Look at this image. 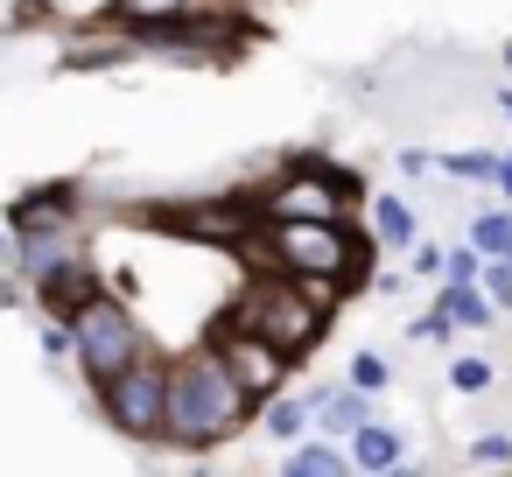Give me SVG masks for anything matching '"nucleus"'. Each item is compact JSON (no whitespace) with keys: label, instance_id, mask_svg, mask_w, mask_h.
Instances as JSON below:
<instances>
[{"label":"nucleus","instance_id":"obj_1","mask_svg":"<svg viewBox=\"0 0 512 477\" xmlns=\"http://www.w3.org/2000/svg\"><path fill=\"white\" fill-rule=\"evenodd\" d=\"M239 253H246L253 267L295 274V281H309L316 295L344 302L351 288H372V253H379V239H372V225H358V218H267V225H253V232L239 239Z\"/></svg>","mask_w":512,"mask_h":477},{"label":"nucleus","instance_id":"obj_2","mask_svg":"<svg viewBox=\"0 0 512 477\" xmlns=\"http://www.w3.org/2000/svg\"><path fill=\"white\" fill-rule=\"evenodd\" d=\"M176 386H169V442L162 449H225L260 421V400L239 386V372L218 358V344H190L183 358H169Z\"/></svg>","mask_w":512,"mask_h":477},{"label":"nucleus","instance_id":"obj_3","mask_svg":"<svg viewBox=\"0 0 512 477\" xmlns=\"http://www.w3.org/2000/svg\"><path fill=\"white\" fill-rule=\"evenodd\" d=\"M330 295H316L309 281H295V274H274V267H246V281H239V295L225 302V323H246V330H260L267 344H281L295 365L330 337Z\"/></svg>","mask_w":512,"mask_h":477},{"label":"nucleus","instance_id":"obj_4","mask_svg":"<svg viewBox=\"0 0 512 477\" xmlns=\"http://www.w3.org/2000/svg\"><path fill=\"white\" fill-rule=\"evenodd\" d=\"M253 218H358L365 204V176L344 169V162H323V155H288L253 197Z\"/></svg>","mask_w":512,"mask_h":477},{"label":"nucleus","instance_id":"obj_5","mask_svg":"<svg viewBox=\"0 0 512 477\" xmlns=\"http://www.w3.org/2000/svg\"><path fill=\"white\" fill-rule=\"evenodd\" d=\"M169 386H176L169 351H148V358H134L127 372L99 379L92 400H99V414H106L113 435H127L134 449H162V442H169Z\"/></svg>","mask_w":512,"mask_h":477},{"label":"nucleus","instance_id":"obj_6","mask_svg":"<svg viewBox=\"0 0 512 477\" xmlns=\"http://www.w3.org/2000/svg\"><path fill=\"white\" fill-rule=\"evenodd\" d=\"M71 316V344H78V372L99 386V379H113V372H127L134 358H148L155 351V330L113 295V288H92L78 309H64Z\"/></svg>","mask_w":512,"mask_h":477},{"label":"nucleus","instance_id":"obj_7","mask_svg":"<svg viewBox=\"0 0 512 477\" xmlns=\"http://www.w3.org/2000/svg\"><path fill=\"white\" fill-rule=\"evenodd\" d=\"M204 344H218V358L239 372V386H246L253 400H274V393H288V379H295V358H288L281 344H267L260 330H246V323H225V316H218V330H204Z\"/></svg>","mask_w":512,"mask_h":477},{"label":"nucleus","instance_id":"obj_8","mask_svg":"<svg viewBox=\"0 0 512 477\" xmlns=\"http://www.w3.org/2000/svg\"><path fill=\"white\" fill-rule=\"evenodd\" d=\"M232 8V0H106L99 22L106 29H155V22H183V15H211Z\"/></svg>","mask_w":512,"mask_h":477},{"label":"nucleus","instance_id":"obj_9","mask_svg":"<svg viewBox=\"0 0 512 477\" xmlns=\"http://www.w3.org/2000/svg\"><path fill=\"white\" fill-rule=\"evenodd\" d=\"M309 414H316V435H337V442H344L351 428L372 421V393H358L351 379H344V386H316V393H309Z\"/></svg>","mask_w":512,"mask_h":477},{"label":"nucleus","instance_id":"obj_10","mask_svg":"<svg viewBox=\"0 0 512 477\" xmlns=\"http://www.w3.org/2000/svg\"><path fill=\"white\" fill-rule=\"evenodd\" d=\"M344 449H351V470H372V477H379V470H407V435H400L393 421H379V414H372L365 428H351Z\"/></svg>","mask_w":512,"mask_h":477},{"label":"nucleus","instance_id":"obj_11","mask_svg":"<svg viewBox=\"0 0 512 477\" xmlns=\"http://www.w3.org/2000/svg\"><path fill=\"white\" fill-rule=\"evenodd\" d=\"M435 309L449 316V330H498V302L477 281H435Z\"/></svg>","mask_w":512,"mask_h":477},{"label":"nucleus","instance_id":"obj_12","mask_svg":"<svg viewBox=\"0 0 512 477\" xmlns=\"http://www.w3.org/2000/svg\"><path fill=\"white\" fill-rule=\"evenodd\" d=\"M351 470V449L337 435H302L281 449V477H344Z\"/></svg>","mask_w":512,"mask_h":477},{"label":"nucleus","instance_id":"obj_13","mask_svg":"<svg viewBox=\"0 0 512 477\" xmlns=\"http://www.w3.org/2000/svg\"><path fill=\"white\" fill-rule=\"evenodd\" d=\"M365 211H372V239H379V253H414L421 225H414V204H407V197L379 190V197H365Z\"/></svg>","mask_w":512,"mask_h":477},{"label":"nucleus","instance_id":"obj_14","mask_svg":"<svg viewBox=\"0 0 512 477\" xmlns=\"http://www.w3.org/2000/svg\"><path fill=\"white\" fill-rule=\"evenodd\" d=\"M274 449H288V442H302V435H316V414H309V400H295V393H274V400H260V421H253Z\"/></svg>","mask_w":512,"mask_h":477},{"label":"nucleus","instance_id":"obj_15","mask_svg":"<svg viewBox=\"0 0 512 477\" xmlns=\"http://www.w3.org/2000/svg\"><path fill=\"white\" fill-rule=\"evenodd\" d=\"M442 379H449V393H456V400H484V393L498 386V365H491V358H477V351H463V358H449V372H442Z\"/></svg>","mask_w":512,"mask_h":477},{"label":"nucleus","instance_id":"obj_16","mask_svg":"<svg viewBox=\"0 0 512 477\" xmlns=\"http://www.w3.org/2000/svg\"><path fill=\"white\" fill-rule=\"evenodd\" d=\"M477 253H512V204L498 197L491 211H470V232H463Z\"/></svg>","mask_w":512,"mask_h":477},{"label":"nucleus","instance_id":"obj_17","mask_svg":"<svg viewBox=\"0 0 512 477\" xmlns=\"http://www.w3.org/2000/svg\"><path fill=\"white\" fill-rule=\"evenodd\" d=\"M442 176H456V183H498V148H456V155H442Z\"/></svg>","mask_w":512,"mask_h":477},{"label":"nucleus","instance_id":"obj_18","mask_svg":"<svg viewBox=\"0 0 512 477\" xmlns=\"http://www.w3.org/2000/svg\"><path fill=\"white\" fill-rule=\"evenodd\" d=\"M36 351H43V365H78V344H71V316H50V323H36Z\"/></svg>","mask_w":512,"mask_h":477},{"label":"nucleus","instance_id":"obj_19","mask_svg":"<svg viewBox=\"0 0 512 477\" xmlns=\"http://www.w3.org/2000/svg\"><path fill=\"white\" fill-rule=\"evenodd\" d=\"M344 379H351L358 393H372V400H379V393L393 386V365H386L379 351H351V365H344Z\"/></svg>","mask_w":512,"mask_h":477},{"label":"nucleus","instance_id":"obj_20","mask_svg":"<svg viewBox=\"0 0 512 477\" xmlns=\"http://www.w3.org/2000/svg\"><path fill=\"white\" fill-rule=\"evenodd\" d=\"M463 463H477V470H512V428H484V435L463 449Z\"/></svg>","mask_w":512,"mask_h":477},{"label":"nucleus","instance_id":"obj_21","mask_svg":"<svg viewBox=\"0 0 512 477\" xmlns=\"http://www.w3.org/2000/svg\"><path fill=\"white\" fill-rule=\"evenodd\" d=\"M484 260H491V253H477L470 239H463V246H442V281H477Z\"/></svg>","mask_w":512,"mask_h":477},{"label":"nucleus","instance_id":"obj_22","mask_svg":"<svg viewBox=\"0 0 512 477\" xmlns=\"http://www.w3.org/2000/svg\"><path fill=\"white\" fill-rule=\"evenodd\" d=\"M477 288L498 302V316H512V260H498V253H491V260H484V274H477Z\"/></svg>","mask_w":512,"mask_h":477},{"label":"nucleus","instance_id":"obj_23","mask_svg":"<svg viewBox=\"0 0 512 477\" xmlns=\"http://www.w3.org/2000/svg\"><path fill=\"white\" fill-rule=\"evenodd\" d=\"M407 337H414V344H435V337H449V316H442V309L428 302V309H421V316L407 323Z\"/></svg>","mask_w":512,"mask_h":477},{"label":"nucleus","instance_id":"obj_24","mask_svg":"<svg viewBox=\"0 0 512 477\" xmlns=\"http://www.w3.org/2000/svg\"><path fill=\"white\" fill-rule=\"evenodd\" d=\"M393 169L414 183V176H428V169H435V155H428V148H400V155H393Z\"/></svg>","mask_w":512,"mask_h":477},{"label":"nucleus","instance_id":"obj_25","mask_svg":"<svg viewBox=\"0 0 512 477\" xmlns=\"http://www.w3.org/2000/svg\"><path fill=\"white\" fill-rule=\"evenodd\" d=\"M414 274H421V281H442V246H421V239H414Z\"/></svg>","mask_w":512,"mask_h":477},{"label":"nucleus","instance_id":"obj_26","mask_svg":"<svg viewBox=\"0 0 512 477\" xmlns=\"http://www.w3.org/2000/svg\"><path fill=\"white\" fill-rule=\"evenodd\" d=\"M505 204H512V148H498V183H491Z\"/></svg>","mask_w":512,"mask_h":477},{"label":"nucleus","instance_id":"obj_27","mask_svg":"<svg viewBox=\"0 0 512 477\" xmlns=\"http://www.w3.org/2000/svg\"><path fill=\"white\" fill-rule=\"evenodd\" d=\"M498 113H505V120H512V92H498Z\"/></svg>","mask_w":512,"mask_h":477},{"label":"nucleus","instance_id":"obj_28","mask_svg":"<svg viewBox=\"0 0 512 477\" xmlns=\"http://www.w3.org/2000/svg\"><path fill=\"white\" fill-rule=\"evenodd\" d=\"M498 57H505V64H512V43H505V50H498Z\"/></svg>","mask_w":512,"mask_h":477},{"label":"nucleus","instance_id":"obj_29","mask_svg":"<svg viewBox=\"0 0 512 477\" xmlns=\"http://www.w3.org/2000/svg\"><path fill=\"white\" fill-rule=\"evenodd\" d=\"M498 260H512V253H498Z\"/></svg>","mask_w":512,"mask_h":477}]
</instances>
